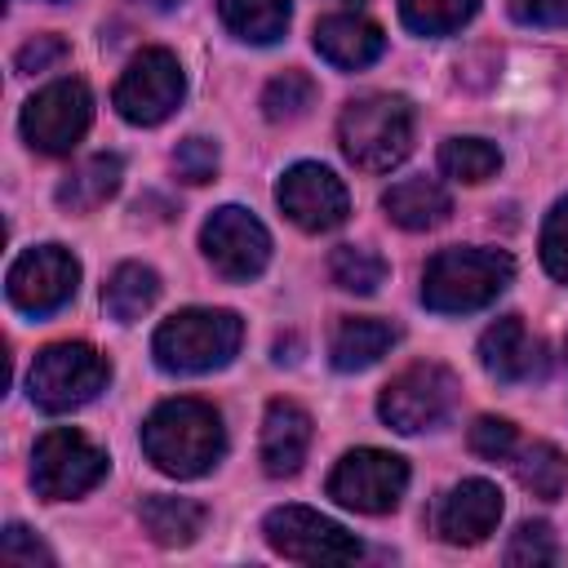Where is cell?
Wrapping results in <instances>:
<instances>
[{
  "label": "cell",
  "instance_id": "1",
  "mask_svg": "<svg viewBox=\"0 0 568 568\" xmlns=\"http://www.w3.org/2000/svg\"><path fill=\"white\" fill-rule=\"evenodd\" d=\"M142 448L155 462V470L173 475V479H195L204 470L217 466V457L226 453V430L213 404L178 395L164 399L146 426H142Z\"/></svg>",
  "mask_w": 568,
  "mask_h": 568
},
{
  "label": "cell",
  "instance_id": "2",
  "mask_svg": "<svg viewBox=\"0 0 568 568\" xmlns=\"http://www.w3.org/2000/svg\"><path fill=\"white\" fill-rule=\"evenodd\" d=\"M342 155L364 173H386L413 151V106L399 93L351 98L337 115Z\"/></svg>",
  "mask_w": 568,
  "mask_h": 568
},
{
  "label": "cell",
  "instance_id": "3",
  "mask_svg": "<svg viewBox=\"0 0 568 568\" xmlns=\"http://www.w3.org/2000/svg\"><path fill=\"white\" fill-rule=\"evenodd\" d=\"M240 342H244V324L235 311L191 306V311L169 315L155 328L151 355L164 373H213L235 359Z\"/></svg>",
  "mask_w": 568,
  "mask_h": 568
},
{
  "label": "cell",
  "instance_id": "4",
  "mask_svg": "<svg viewBox=\"0 0 568 568\" xmlns=\"http://www.w3.org/2000/svg\"><path fill=\"white\" fill-rule=\"evenodd\" d=\"M515 275L510 253L497 248H444L422 271V302L439 315H466L488 306Z\"/></svg>",
  "mask_w": 568,
  "mask_h": 568
},
{
  "label": "cell",
  "instance_id": "5",
  "mask_svg": "<svg viewBox=\"0 0 568 568\" xmlns=\"http://www.w3.org/2000/svg\"><path fill=\"white\" fill-rule=\"evenodd\" d=\"M106 382H111V364L89 342H53L36 355L27 373V390L44 413L84 408L98 390H106Z\"/></svg>",
  "mask_w": 568,
  "mask_h": 568
},
{
  "label": "cell",
  "instance_id": "6",
  "mask_svg": "<svg viewBox=\"0 0 568 568\" xmlns=\"http://www.w3.org/2000/svg\"><path fill=\"white\" fill-rule=\"evenodd\" d=\"M106 466H111L106 453L89 435H80L71 426H58V430H49V435L36 439L31 484H36V493L44 501H71V497L89 493L93 484H102Z\"/></svg>",
  "mask_w": 568,
  "mask_h": 568
},
{
  "label": "cell",
  "instance_id": "7",
  "mask_svg": "<svg viewBox=\"0 0 568 568\" xmlns=\"http://www.w3.org/2000/svg\"><path fill=\"white\" fill-rule=\"evenodd\" d=\"M453 404H457V377L444 364H408L377 395L382 422L399 435L435 430L453 413Z\"/></svg>",
  "mask_w": 568,
  "mask_h": 568
},
{
  "label": "cell",
  "instance_id": "8",
  "mask_svg": "<svg viewBox=\"0 0 568 568\" xmlns=\"http://www.w3.org/2000/svg\"><path fill=\"white\" fill-rule=\"evenodd\" d=\"M404 488H408V462L386 448H351L328 475V497L359 515L395 510Z\"/></svg>",
  "mask_w": 568,
  "mask_h": 568
},
{
  "label": "cell",
  "instance_id": "9",
  "mask_svg": "<svg viewBox=\"0 0 568 568\" xmlns=\"http://www.w3.org/2000/svg\"><path fill=\"white\" fill-rule=\"evenodd\" d=\"M266 546L293 564H351L359 559L355 532L311 506H275L262 524Z\"/></svg>",
  "mask_w": 568,
  "mask_h": 568
},
{
  "label": "cell",
  "instance_id": "10",
  "mask_svg": "<svg viewBox=\"0 0 568 568\" xmlns=\"http://www.w3.org/2000/svg\"><path fill=\"white\" fill-rule=\"evenodd\" d=\"M186 93V75H182V62L169 53V49H142L120 84H115V111L129 120V124H160L178 111Z\"/></svg>",
  "mask_w": 568,
  "mask_h": 568
},
{
  "label": "cell",
  "instance_id": "11",
  "mask_svg": "<svg viewBox=\"0 0 568 568\" xmlns=\"http://www.w3.org/2000/svg\"><path fill=\"white\" fill-rule=\"evenodd\" d=\"M75 284H80V262L62 244H36V248H27L9 266L4 293H9V302L22 315H36L40 320V315L62 311L75 297Z\"/></svg>",
  "mask_w": 568,
  "mask_h": 568
},
{
  "label": "cell",
  "instance_id": "12",
  "mask_svg": "<svg viewBox=\"0 0 568 568\" xmlns=\"http://www.w3.org/2000/svg\"><path fill=\"white\" fill-rule=\"evenodd\" d=\"M93 120L84 80H53L22 106V138L44 155H67Z\"/></svg>",
  "mask_w": 568,
  "mask_h": 568
},
{
  "label": "cell",
  "instance_id": "13",
  "mask_svg": "<svg viewBox=\"0 0 568 568\" xmlns=\"http://www.w3.org/2000/svg\"><path fill=\"white\" fill-rule=\"evenodd\" d=\"M200 248L213 262V271L226 275V280H253L271 262V235H266V226L248 209H240V204H222L204 222Z\"/></svg>",
  "mask_w": 568,
  "mask_h": 568
},
{
  "label": "cell",
  "instance_id": "14",
  "mask_svg": "<svg viewBox=\"0 0 568 568\" xmlns=\"http://www.w3.org/2000/svg\"><path fill=\"white\" fill-rule=\"evenodd\" d=\"M275 200H280L284 217L293 226L311 231V235L342 226L346 213H351V195H346L342 178L333 169H324V164H311V160L284 169V178L275 186Z\"/></svg>",
  "mask_w": 568,
  "mask_h": 568
},
{
  "label": "cell",
  "instance_id": "15",
  "mask_svg": "<svg viewBox=\"0 0 568 568\" xmlns=\"http://www.w3.org/2000/svg\"><path fill=\"white\" fill-rule=\"evenodd\" d=\"M501 519V488L488 479H462L457 488L444 493L435 510V528L453 546H479Z\"/></svg>",
  "mask_w": 568,
  "mask_h": 568
},
{
  "label": "cell",
  "instance_id": "16",
  "mask_svg": "<svg viewBox=\"0 0 568 568\" xmlns=\"http://www.w3.org/2000/svg\"><path fill=\"white\" fill-rule=\"evenodd\" d=\"M479 364L497 382H532V377L546 373L541 342L528 337V328H524L519 315H501L497 324L484 328V337H479Z\"/></svg>",
  "mask_w": 568,
  "mask_h": 568
},
{
  "label": "cell",
  "instance_id": "17",
  "mask_svg": "<svg viewBox=\"0 0 568 568\" xmlns=\"http://www.w3.org/2000/svg\"><path fill=\"white\" fill-rule=\"evenodd\" d=\"M306 448H311V413L293 399H271L262 417V444H257L262 470L271 479L297 475L306 462Z\"/></svg>",
  "mask_w": 568,
  "mask_h": 568
},
{
  "label": "cell",
  "instance_id": "18",
  "mask_svg": "<svg viewBox=\"0 0 568 568\" xmlns=\"http://www.w3.org/2000/svg\"><path fill=\"white\" fill-rule=\"evenodd\" d=\"M386 49V36L377 22L359 18V13H328L315 27V53L342 71H359L368 62H377Z\"/></svg>",
  "mask_w": 568,
  "mask_h": 568
},
{
  "label": "cell",
  "instance_id": "19",
  "mask_svg": "<svg viewBox=\"0 0 568 568\" xmlns=\"http://www.w3.org/2000/svg\"><path fill=\"white\" fill-rule=\"evenodd\" d=\"M382 209L404 231H430L453 213V200L435 178H404L382 195Z\"/></svg>",
  "mask_w": 568,
  "mask_h": 568
},
{
  "label": "cell",
  "instance_id": "20",
  "mask_svg": "<svg viewBox=\"0 0 568 568\" xmlns=\"http://www.w3.org/2000/svg\"><path fill=\"white\" fill-rule=\"evenodd\" d=\"M120 178H124L120 155H89L58 182V204L71 213H93L98 204H106L120 191Z\"/></svg>",
  "mask_w": 568,
  "mask_h": 568
},
{
  "label": "cell",
  "instance_id": "21",
  "mask_svg": "<svg viewBox=\"0 0 568 568\" xmlns=\"http://www.w3.org/2000/svg\"><path fill=\"white\" fill-rule=\"evenodd\" d=\"M390 346H395V328L386 320H342L328 342V359L337 373H359L377 364Z\"/></svg>",
  "mask_w": 568,
  "mask_h": 568
},
{
  "label": "cell",
  "instance_id": "22",
  "mask_svg": "<svg viewBox=\"0 0 568 568\" xmlns=\"http://www.w3.org/2000/svg\"><path fill=\"white\" fill-rule=\"evenodd\" d=\"M209 524V510L191 497H169V493H155L142 501V528L151 532V541L160 546H191Z\"/></svg>",
  "mask_w": 568,
  "mask_h": 568
},
{
  "label": "cell",
  "instance_id": "23",
  "mask_svg": "<svg viewBox=\"0 0 568 568\" xmlns=\"http://www.w3.org/2000/svg\"><path fill=\"white\" fill-rule=\"evenodd\" d=\"M155 297H160V275H155L151 266H142V262L115 266L111 280H106V288H102V306H106V315L120 320V324L142 320V315L155 306Z\"/></svg>",
  "mask_w": 568,
  "mask_h": 568
},
{
  "label": "cell",
  "instance_id": "24",
  "mask_svg": "<svg viewBox=\"0 0 568 568\" xmlns=\"http://www.w3.org/2000/svg\"><path fill=\"white\" fill-rule=\"evenodd\" d=\"M217 13L231 36L248 44H275L293 18L288 0H217Z\"/></svg>",
  "mask_w": 568,
  "mask_h": 568
},
{
  "label": "cell",
  "instance_id": "25",
  "mask_svg": "<svg viewBox=\"0 0 568 568\" xmlns=\"http://www.w3.org/2000/svg\"><path fill=\"white\" fill-rule=\"evenodd\" d=\"M515 479H519L532 497L555 501V497L568 488V457H564L555 444L532 439V444H524L519 457H515Z\"/></svg>",
  "mask_w": 568,
  "mask_h": 568
},
{
  "label": "cell",
  "instance_id": "26",
  "mask_svg": "<svg viewBox=\"0 0 568 568\" xmlns=\"http://www.w3.org/2000/svg\"><path fill=\"white\" fill-rule=\"evenodd\" d=\"M386 271H390L386 257L373 253V248H364V244H342V248H333V257H328L333 284H337L342 293H359V297L377 293V288L386 284Z\"/></svg>",
  "mask_w": 568,
  "mask_h": 568
},
{
  "label": "cell",
  "instance_id": "27",
  "mask_svg": "<svg viewBox=\"0 0 568 568\" xmlns=\"http://www.w3.org/2000/svg\"><path fill=\"white\" fill-rule=\"evenodd\" d=\"M479 0H399V18L417 36H453L475 18Z\"/></svg>",
  "mask_w": 568,
  "mask_h": 568
},
{
  "label": "cell",
  "instance_id": "28",
  "mask_svg": "<svg viewBox=\"0 0 568 568\" xmlns=\"http://www.w3.org/2000/svg\"><path fill=\"white\" fill-rule=\"evenodd\" d=\"M439 169L457 182H488L501 169V151L484 138H448L439 146Z\"/></svg>",
  "mask_w": 568,
  "mask_h": 568
},
{
  "label": "cell",
  "instance_id": "29",
  "mask_svg": "<svg viewBox=\"0 0 568 568\" xmlns=\"http://www.w3.org/2000/svg\"><path fill=\"white\" fill-rule=\"evenodd\" d=\"M315 106V80L306 71H284L262 89V115L271 124H293Z\"/></svg>",
  "mask_w": 568,
  "mask_h": 568
},
{
  "label": "cell",
  "instance_id": "30",
  "mask_svg": "<svg viewBox=\"0 0 568 568\" xmlns=\"http://www.w3.org/2000/svg\"><path fill=\"white\" fill-rule=\"evenodd\" d=\"M555 559H559V546H555L550 524L532 519V524H519V528H515V537H510V546H506V564H510V568H546V564H555Z\"/></svg>",
  "mask_w": 568,
  "mask_h": 568
},
{
  "label": "cell",
  "instance_id": "31",
  "mask_svg": "<svg viewBox=\"0 0 568 568\" xmlns=\"http://www.w3.org/2000/svg\"><path fill=\"white\" fill-rule=\"evenodd\" d=\"M541 266L568 284V195L555 200V209L546 213V226H541Z\"/></svg>",
  "mask_w": 568,
  "mask_h": 568
},
{
  "label": "cell",
  "instance_id": "32",
  "mask_svg": "<svg viewBox=\"0 0 568 568\" xmlns=\"http://www.w3.org/2000/svg\"><path fill=\"white\" fill-rule=\"evenodd\" d=\"M515 426L506 417H479L470 426V453L484 457V462H506L515 453Z\"/></svg>",
  "mask_w": 568,
  "mask_h": 568
},
{
  "label": "cell",
  "instance_id": "33",
  "mask_svg": "<svg viewBox=\"0 0 568 568\" xmlns=\"http://www.w3.org/2000/svg\"><path fill=\"white\" fill-rule=\"evenodd\" d=\"M173 169L182 182H213L217 173V146L209 138H182L173 151Z\"/></svg>",
  "mask_w": 568,
  "mask_h": 568
},
{
  "label": "cell",
  "instance_id": "34",
  "mask_svg": "<svg viewBox=\"0 0 568 568\" xmlns=\"http://www.w3.org/2000/svg\"><path fill=\"white\" fill-rule=\"evenodd\" d=\"M0 559L4 564H27V568H36V564H53V550L31 532V528H22V524H9L4 528V537H0Z\"/></svg>",
  "mask_w": 568,
  "mask_h": 568
},
{
  "label": "cell",
  "instance_id": "35",
  "mask_svg": "<svg viewBox=\"0 0 568 568\" xmlns=\"http://www.w3.org/2000/svg\"><path fill=\"white\" fill-rule=\"evenodd\" d=\"M519 27H568V0H506Z\"/></svg>",
  "mask_w": 568,
  "mask_h": 568
},
{
  "label": "cell",
  "instance_id": "36",
  "mask_svg": "<svg viewBox=\"0 0 568 568\" xmlns=\"http://www.w3.org/2000/svg\"><path fill=\"white\" fill-rule=\"evenodd\" d=\"M62 58H67V44H62L58 36H36V40H27V44L18 49V71L36 75V71H49V67L62 62Z\"/></svg>",
  "mask_w": 568,
  "mask_h": 568
},
{
  "label": "cell",
  "instance_id": "37",
  "mask_svg": "<svg viewBox=\"0 0 568 568\" xmlns=\"http://www.w3.org/2000/svg\"><path fill=\"white\" fill-rule=\"evenodd\" d=\"M138 4H146V9H160V13H164V9H178L182 0H138Z\"/></svg>",
  "mask_w": 568,
  "mask_h": 568
},
{
  "label": "cell",
  "instance_id": "38",
  "mask_svg": "<svg viewBox=\"0 0 568 568\" xmlns=\"http://www.w3.org/2000/svg\"><path fill=\"white\" fill-rule=\"evenodd\" d=\"M564 355H568V342H564Z\"/></svg>",
  "mask_w": 568,
  "mask_h": 568
},
{
  "label": "cell",
  "instance_id": "39",
  "mask_svg": "<svg viewBox=\"0 0 568 568\" xmlns=\"http://www.w3.org/2000/svg\"><path fill=\"white\" fill-rule=\"evenodd\" d=\"M351 4H359V0H351Z\"/></svg>",
  "mask_w": 568,
  "mask_h": 568
}]
</instances>
